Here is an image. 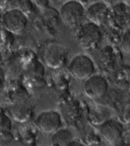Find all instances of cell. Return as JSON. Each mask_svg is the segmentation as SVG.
I'll return each mask as SVG.
<instances>
[{"label":"cell","instance_id":"1","mask_svg":"<svg viewBox=\"0 0 130 146\" xmlns=\"http://www.w3.org/2000/svg\"><path fill=\"white\" fill-rule=\"evenodd\" d=\"M61 18L63 23L70 28H75L82 21L85 10L79 1L70 0L66 2L60 8Z\"/></svg>","mask_w":130,"mask_h":146},{"label":"cell","instance_id":"2","mask_svg":"<svg viewBox=\"0 0 130 146\" xmlns=\"http://www.w3.org/2000/svg\"><path fill=\"white\" fill-rule=\"evenodd\" d=\"M77 36L82 48L89 50L96 48L100 43L102 33L98 25L91 22L86 23L80 28Z\"/></svg>","mask_w":130,"mask_h":146},{"label":"cell","instance_id":"3","mask_svg":"<svg viewBox=\"0 0 130 146\" xmlns=\"http://www.w3.org/2000/svg\"><path fill=\"white\" fill-rule=\"evenodd\" d=\"M2 25L5 29L13 34L22 33L26 27L28 18L20 9L6 10L2 17Z\"/></svg>","mask_w":130,"mask_h":146},{"label":"cell","instance_id":"4","mask_svg":"<svg viewBox=\"0 0 130 146\" xmlns=\"http://www.w3.org/2000/svg\"><path fill=\"white\" fill-rule=\"evenodd\" d=\"M67 50L63 45L52 42L44 48L43 59L46 65L49 68L57 69L63 66L67 58Z\"/></svg>","mask_w":130,"mask_h":146},{"label":"cell","instance_id":"5","mask_svg":"<svg viewBox=\"0 0 130 146\" xmlns=\"http://www.w3.org/2000/svg\"><path fill=\"white\" fill-rule=\"evenodd\" d=\"M93 61L88 56L78 55L72 59L69 70L71 75L77 79L84 80L89 78L94 72Z\"/></svg>","mask_w":130,"mask_h":146},{"label":"cell","instance_id":"6","mask_svg":"<svg viewBox=\"0 0 130 146\" xmlns=\"http://www.w3.org/2000/svg\"><path fill=\"white\" fill-rule=\"evenodd\" d=\"M61 118L55 111H46L41 112L36 120V125L43 133H53L58 130L61 125Z\"/></svg>","mask_w":130,"mask_h":146},{"label":"cell","instance_id":"7","mask_svg":"<svg viewBox=\"0 0 130 146\" xmlns=\"http://www.w3.org/2000/svg\"><path fill=\"white\" fill-rule=\"evenodd\" d=\"M99 131L107 142L111 145H115L122 139L123 127L117 120L110 119L99 127Z\"/></svg>","mask_w":130,"mask_h":146},{"label":"cell","instance_id":"8","mask_svg":"<svg viewBox=\"0 0 130 146\" xmlns=\"http://www.w3.org/2000/svg\"><path fill=\"white\" fill-rule=\"evenodd\" d=\"M108 83L101 75H92L87 79L84 89L86 94L90 98H96L102 97L108 90Z\"/></svg>","mask_w":130,"mask_h":146},{"label":"cell","instance_id":"9","mask_svg":"<svg viewBox=\"0 0 130 146\" xmlns=\"http://www.w3.org/2000/svg\"><path fill=\"white\" fill-rule=\"evenodd\" d=\"M109 10L107 4L99 1L88 6L85 10V14L92 23L99 25L107 18Z\"/></svg>","mask_w":130,"mask_h":146},{"label":"cell","instance_id":"10","mask_svg":"<svg viewBox=\"0 0 130 146\" xmlns=\"http://www.w3.org/2000/svg\"><path fill=\"white\" fill-rule=\"evenodd\" d=\"M12 117L19 123H25L30 120L32 116V110L28 106L22 104L12 105L9 108Z\"/></svg>","mask_w":130,"mask_h":146},{"label":"cell","instance_id":"11","mask_svg":"<svg viewBox=\"0 0 130 146\" xmlns=\"http://www.w3.org/2000/svg\"><path fill=\"white\" fill-rule=\"evenodd\" d=\"M74 141V135L71 131L67 129H58L55 131L51 139V143L53 146H69Z\"/></svg>","mask_w":130,"mask_h":146},{"label":"cell","instance_id":"12","mask_svg":"<svg viewBox=\"0 0 130 146\" xmlns=\"http://www.w3.org/2000/svg\"><path fill=\"white\" fill-rule=\"evenodd\" d=\"M0 115L1 131L3 133H7L11 130V122L8 116H7L4 112H2V110L0 113Z\"/></svg>","mask_w":130,"mask_h":146},{"label":"cell","instance_id":"13","mask_svg":"<svg viewBox=\"0 0 130 146\" xmlns=\"http://www.w3.org/2000/svg\"><path fill=\"white\" fill-rule=\"evenodd\" d=\"M21 5V0H1V7L6 10L19 9Z\"/></svg>","mask_w":130,"mask_h":146},{"label":"cell","instance_id":"14","mask_svg":"<svg viewBox=\"0 0 130 146\" xmlns=\"http://www.w3.org/2000/svg\"><path fill=\"white\" fill-rule=\"evenodd\" d=\"M121 47L127 54L130 55V30L127 31L121 39Z\"/></svg>","mask_w":130,"mask_h":146},{"label":"cell","instance_id":"15","mask_svg":"<svg viewBox=\"0 0 130 146\" xmlns=\"http://www.w3.org/2000/svg\"><path fill=\"white\" fill-rule=\"evenodd\" d=\"M100 0H79V1L84 6H86L87 7L94 3H95Z\"/></svg>","mask_w":130,"mask_h":146},{"label":"cell","instance_id":"16","mask_svg":"<svg viewBox=\"0 0 130 146\" xmlns=\"http://www.w3.org/2000/svg\"><path fill=\"white\" fill-rule=\"evenodd\" d=\"M69 146H82L81 145H80V143H78V142H76V141H73L69 145Z\"/></svg>","mask_w":130,"mask_h":146},{"label":"cell","instance_id":"17","mask_svg":"<svg viewBox=\"0 0 130 146\" xmlns=\"http://www.w3.org/2000/svg\"><path fill=\"white\" fill-rule=\"evenodd\" d=\"M122 2L126 5L130 6V0H122Z\"/></svg>","mask_w":130,"mask_h":146},{"label":"cell","instance_id":"18","mask_svg":"<svg viewBox=\"0 0 130 146\" xmlns=\"http://www.w3.org/2000/svg\"><path fill=\"white\" fill-rule=\"evenodd\" d=\"M129 98H130V92H129Z\"/></svg>","mask_w":130,"mask_h":146}]
</instances>
